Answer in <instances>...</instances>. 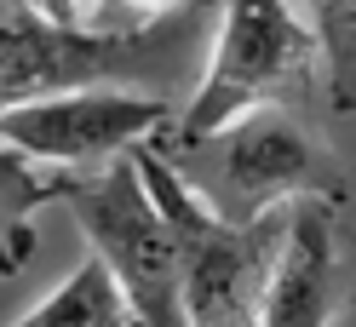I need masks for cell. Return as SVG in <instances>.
<instances>
[{
  "instance_id": "obj_1",
  "label": "cell",
  "mask_w": 356,
  "mask_h": 327,
  "mask_svg": "<svg viewBox=\"0 0 356 327\" xmlns=\"http://www.w3.org/2000/svg\"><path fill=\"white\" fill-rule=\"evenodd\" d=\"M225 0H184L149 29H86L52 24L35 0H0V109L81 92V86H127L149 98H178L202 86V58L213 52Z\"/></svg>"
},
{
  "instance_id": "obj_2",
  "label": "cell",
  "mask_w": 356,
  "mask_h": 327,
  "mask_svg": "<svg viewBox=\"0 0 356 327\" xmlns=\"http://www.w3.org/2000/svg\"><path fill=\"white\" fill-rule=\"evenodd\" d=\"M316 75H322V40L293 0H225L202 86L190 92L184 115L161 126L149 144L167 161H190L207 138H218L241 115L270 103L287 109L293 98H305Z\"/></svg>"
},
{
  "instance_id": "obj_3",
  "label": "cell",
  "mask_w": 356,
  "mask_h": 327,
  "mask_svg": "<svg viewBox=\"0 0 356 327\" xmlns=\"http://www.w3.org/2000/svg\"><path fill=\"white\" fill-rule=\"evenodd\" d=\"M127 156L138 161L149 201L161 207L172 235L184 242V316H190V327H259L287 212H270L259 224H230L178 172V161H167L155 144H132Z\"/></svg>"
},
{
  "instance_id": "obj_4",
  "label": "cell",
  "mask_w": 356,
  "mask_h": 327,
  "mask_svg": "<svg viewBox=\"0 0 356 327\" xmlns=\"http://www.w3.org/2000/svg\"><path fill=\"white\" fill-rule=\"evenodd\" d=\"M58 207L75 212L92 253L121 281L132 327H190L184 316V242L172 235L132 156L104 167H70Z\"/></svg>"
},
{
  "instance_id": "obj_5",
  "label": "cell",
  "mask_w": 356,
  "mask_h": 327,
  "mask_svg": "<svg viewBox=\"0 0 356 327\" xmlns=\"http://www.w3.org/2000/svg\"><path fill=\"white\" fill-rule=\"evenodd\" d=\"M213 201V212H225L230 224H259L276 207H293L305 195H327L345 201L339 161L316 144L310 126H299L282 103L253 109L236 126L218 133V172L213 184H195Z\"/></svg>"
},
{
  "instance_id": "obj_6",
  "label": "cell",
  "mask_w": 356,
  "mask_h": 327,
  "mask_svg": "<svg viewBox=\"0 0 356 327\" xmlns=\"http://www.w3.org/2000/svg\"><path fill=\"white\" fill-rule=\"evenodd\" d=\"M172 126V103L127 86H81L0 109V144L47 167H104Z\"/></svg>"
},
{
  "instance_id": "obj_7",
  "label": "cell",
  "mask_w": 356,
  "mask_h": 327,
  "mask_svg": "<svg viewBox=\"0 0 356 327\" xmlns=\"http://www.w3.org/2000/svg\"><path fill=\"white\" fill-rule=\"evenodd\" d=\"M339 207L345 201L327 195H305L287 207L259 327H327L356 299V235L339 224Z\"/></svg>"
},
{
  "instance_id": "obj_8",
  "label": "cell",
  "mask_w": 356,
  "mask_h": 327,
  "mask_svg": "<svg viewBox=\"0 0 356 327\" xmlns=\"http://www.w3.org/2000/svg\"><path fill=\"white\" fill-rule=\"evenodd\" d=\"M6 327H132V310H127V293L109 276V265L98 253H86L29 316H17Z\"/></svg>"
},
{
  "instance_id": "obj_9",
  "label": "cell",
  "mask_w": 356,
  "mask_h": 327,
  "mask_svg": "<svg viewBox=\"0 0 356 327\" xmlns=\"http://www.w3.org/2000/svg\"><path fill=\"white\" fill-rule=\"evenodd\" d=\"M305 17L322 40V86L339 115H356V0H305Z\"/></svg>"
},
{
  "instance_id": "obj_10",
  "label": "cell",
  "mask_w": 356,
  "mask_h": 327,
  "mask_svg": "<svg viewBox=\"0 0 356 327\" xmlns=\"http://www.w3.org/2000/svg\"><path fill=\"white\" fill-rule=\"evenodd\" d=\"M63 178H70V167L29 161L24 149H6V144H0V242H6L12 230H24L40 207H58Z\"/></svg>"
},
{
  "instance_id": "obj_11",
  "label": "cell",
  "mask_w": 356,
  "mask_h": 327,
  "mask_svg": "<svg viewBox=\"0 0 356 327\" xmlns=\"http://www.w3.org/2000/svg\"><path fill=\"white\" fill-rule=\"evenodd\" d=\"M184 0H92V12H86V29H149L172 17Z\"/></svg>"
},
{
  "instance_id": "obj_12",
  "label": "cell",
  "mask_w": 356,
  "mask_h": 327,
  "mask_svg": "<svg viewBox=\"0 0 356 327\" xmlns=\"http://www.w3.org/2000/svg\"><path fill=\"white\" fill-rule=\"evenodd\" d=\"M35 258V230L24 224V230H12L6 242H0V276H12V270H24Z\"/></svg>"
},
{
  "instance_id": "obj_13",
  "label": "cell",
  "mask_w": 356,
  "mask_h": 327,
  "mask_svg": "<svg viewBox=\"0 0 356 327\" xmlns=\"http://www.w3.org/2000/svg\"><path fill=\"white\" fill-rule=\"evenodd\" d=\"M40 12L52 17V24H86V6H92V0H35Z\"/></svg>"
}]
</instances>
